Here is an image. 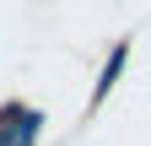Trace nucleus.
<instances>
[{
	"instance_id": "f257e3e1",
	"label": "nucleus",
	"mask_w": 151,
	"mask_h": 146,
	"mask_svg": "<svg viewBox=\"0 0 151 146\" xmlns=\"http://www.w3.org/2000/svg\"><path fill=\"white\" fill-rule=\"evenodd\" d=\"M38 119L32 108H22V103H11L6 114H0V146H32V135H38Z\"/></svg>"
}]
</instances>
